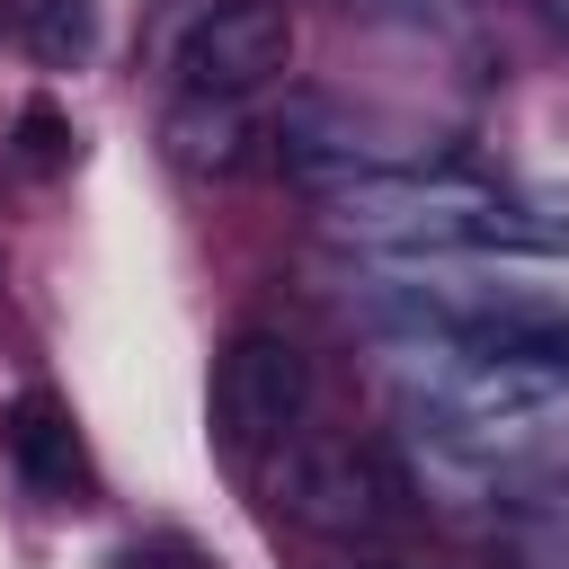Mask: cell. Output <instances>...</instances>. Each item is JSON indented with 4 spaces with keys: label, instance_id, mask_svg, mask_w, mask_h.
Returning a JSON list of instances; mask_svg holds the SVG:
<instances>
[{
    "label": "cell",
    "instance_id": "1",
    "mask_svg": "<svg viewBox=\"0 0 569 569\" xmlns=\"http://www.w3.org/2000/svg\"><path fill=\"white\" fill-rule=\"evenodd\" d=\"M267 489H276V507H284L302 533H329V542L391 533V525L409 516V489H400V471L382 462V445L320 436V427H302L284 453H267Z\"/></svg>",
    "mask_w": 569,
    "mask_h": 569
},
{
    "label": "cell",
    "instance_id": "2",
    "mask_svg": "<svg viewBox=\"0 0 569 569\" xmlns=\"http://www.w3.org/2000/svg\"><path fill=\"white\" fill-rule=\"evenodd\" d=\"M311 356L284 338V329H240L213 365V436L240 453V462H267L284 453L302 427H311Z\"/></svg>",
    "mask_w": 569,
    "mask_h": 569
},
{
    "label": "cell",
    "instance_id": "3",
    "mask_svg": "<svg viewBox=\"0 0 569 569\" xmlns=\"http://www.w3.org/2000/svg\"><path fill=\"white\" fill-rule=\"evenodd\" d=\"M293 62L284 0H204L178 27V98H258Z\"/></svg>",
    "mask_w": 569,
    "mask_h": 569
},
{
    "label": "cell",
    "instance_id": "4",
    "mask_svg": "<svg viewBox=\"0 0 569 569\" xmlns=\"http://www.w3.org/2000/svg\"><path fill=\"white\" fill-rule=\"evenodd\" d=\"M0 453L18 462V480H27L36 498H80V480H89L80 427H71V409H62L53 391H18V400H9V418H0Z\"/></svg>",
    "mask_w": 569,
    "mask_h": 569
},
{
    "label": "cell",
    "instance_id": "5",
    "mask_svg": "<svg viewBox=\"0 0 569 569\" xmlns=\"http://www.w3.org/2000/svg\"><path fill=\"white\" fill-rule=\"evenodd\" d=\"M160 142L187 178H240L258 160V116H249V98H178Z\"/></svg>",
    "mask_w": 569,
    "mask_h": 569
},
{
    "label": "cell",
    "instance_id": "6",
    "mask_svg": "<svg viewBox=\"0 0 569 569\" xmlns=\"http://www.w3.org/2000/svg\"><path fill=\"white\" fill-rule=\"evenodd\" d=\"M9 27H18L27 53L53 62V71H71V62L98 44V9H89V0H9Z\"/></svg>",
    "mask_w": 569,
    "mask_h": 569
},
{
    "label": "cell",
    "instance_id": "7",
    "mask_svg": "<svg viewBox=\"0 0 569 569\" xmlns=\"http://www.w3.org/2000/svg\"><path fill=\"white\" fill-rule=\"evenodd\" d=\"M18 169H27V178L71 169V116H62V107H44V98H36V107L18 116Z\"/></svg>",
    "mask_w": 569,
    "mask_h": 569
},
{
    "label": "cell",
    "instance_id": "8",
    "mask_svg": "<svg viewBox=\"0 0 569 569\" xmlns=\"http://www.w3.org/2000/svg\"><path fill=\"white\" fill-rule=\"evenodd\" d=\"M365 569H400V560H365Z\"/></svg>",
    "mask_w": 569,
    "mask_h": 569
},
{
    "label": "cell",
    "instance_id": "9",
    "mask_svg": "<svg viewBox=\"0 0 569 569\" xmlns=\"http://www.w3.org/2000/svg\"><path fill=\"white\" fill-rule=\"evenodd\" d=\"M0 18H9V9H0Z\"/></svg>",
    "mask_w": 569,
    "mask_h": 569
}]
</instances>
